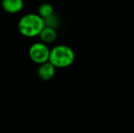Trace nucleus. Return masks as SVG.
I'll return each instance as SVG.
<instances>
[{
  "mask_svg": "<svg viewBox=\"0 0 134 133\" xmlns=\"http://www.w3.org/2000/svg\"><path fill=\"white\" fill-rule=\"evenodd\" d=\"M45 27L46 26H45L44 18L35 13L24 15L20 18L18 24V31L27 37L39 36Z\"/></svg>",
  "mask_w": 134,
  "mask_h": 133,
  "instance_id": "nucleus-1",
  "label": "nucleus"
},
{
  "mask_svg": "<svg viewBox=\"0 0 134 133\" xmlns=\"http://www.w3.org/2000/svg\"><path fill=\"white\" fill-rule=\"evenodd\" d=\"M75 60V53L71 48L66 45H57L50 50L49 62L56 68L68 67Z\"/></svg>",
  "mask_w": 134,
  "mask_h": 133,
  "instance_id": "nucleus-2",
  "label": "nucleus"
},
{
  "mask_svg": "<svg viewBox=\"0 0 134 133\" xmlns=\"http://www.w3.org/2000/svg\"><path fill=\"white\" fill-rule=\"evenodd\" d=\"M50 50L48 46L43 42H35L30 46L28 54L32 61L41 65L49 61Z\"/></svg>",
  "mask_w": 134,
  "mask_h": 133,
  "instance_id": "nucleus-3",
  "label": "nucleus"
},
{
  "mask_svg": "<svg viewBox=\"0 0 134 133\" xmlns=\"http://www.w3.org/2000/svg\"><path fill=\"white\" fill-rule=\"evenodd\" d=\"M56 67H55L49 61L43 63L37 68V75L43 80H50L55 76Z\"/></svg>",
  "mask_w": 134,
  "mask_h": 133,
  "instance_id": "nucleus-4",
  "label": "nucleus"
},
{
  "mask_svg": "<svg viewBox=\"0 0 134 133\" xmlns=\"http://www.w3.org/2000/svg\"><path fill=\"white\" fill-rule=\"evenodd\" d=\"M24 2L22 0H3L2 7L8 13H18L23 9Z\"/></svg>",
  "mask_w": 134,
  "mask_h": 133,
  "instance_id": "nucleus-5",
  "label": "nucleus"
},
{
  "mask_svg": "<svg viewBox=\"0 0 134 133\" xmlns=\"http://www.w3.org/2000/svg\"><path fill=\"white\" fill-rule=\"evenodd\" d=\"M39 37L41 39V42L45 44H49L56 40L57 38V31L56 29L51 28V27H45L44 29L39 34Z\"/></svg>",
  "mask_w": 134,
  "mask_h": 133,
  "instance_id": "nucleus-6",
  "label": "nucleus"
},
{
  "mask_svg": "<svg viewBox=\"0 0 134 133\" xmlns=\"http://www.w3.org/2000/svg\"><path fill=\"white\" fill-rule=\"evenodd\" d=\"M37 14L40 16H42L43 18H46L48 16H51L54 14V8L52 7L51 4L48 3H43L39 5L38 7V13Z\"/></svg>",
  "mask_w": 134,
  "mask_h": 133,
  "instance_id": "nucleus-7",
  "label": "nucleus"
},
{
  "mask_svg": "<svg viewBox=\"0 0 134 133\" xmlns=\"http://www.w3.org/2000/svg\"><path fill=\"white\" fill-rule=\"evenodd\" d=\"M44 21H45V26L48 27H51V28L57 29L58 27H59V18L56 16L55 14L51 15V16H48V18H44Z\"/></svg>",
  "mask_w": 134,
  "mask_h": 133,
  "instance_id": "nucleus-8",
  "label": "nucleus"
}]
</instances>
